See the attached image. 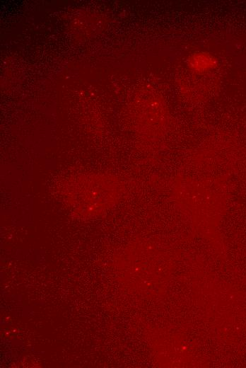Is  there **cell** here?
Masks as SVG:
<instances>
[{"mask_svg": "<svg viewBox=\"0 0 246 368\" xmlns=\"http://www.w3.org/2000/svg\"><path fill=\"white\" fill-rule=\"evenodd\" d=\"M187 64L192 71L204 74L217 66V60L209 52H197L189 56Z\"/></svg>", "mask_w": 246, "mask_h": 368, "instance_id": "cell-1", "label": "cell"}]
</instances>
